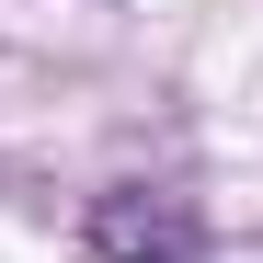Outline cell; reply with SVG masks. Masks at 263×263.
Returning <instances> with one entry per match:
<instances>
[{
  "instance_id": "6da1fadb",
  "label": "cell",
  "mask_w": 263,
  "mask_h": 263,
  "mask_svg": "<svg viewBox=\"0 0 263 263\" xmlns=\"http://www.w3.org/2000/svg\"><path fill=\"white\" fill-rule=\"evenodd\" d=\"M92 229H103V252H115V263H206L183 195H103Z\"/></svg>"
}]
</instances>
